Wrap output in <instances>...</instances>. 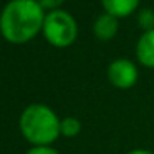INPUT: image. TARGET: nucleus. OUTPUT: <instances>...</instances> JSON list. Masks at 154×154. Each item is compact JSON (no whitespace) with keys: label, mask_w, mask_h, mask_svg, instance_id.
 <instances>
[{"label":"nucleus","mask_w":154,"mask_h":154,"mask_svg":"<svg viewBox=\"0 0 154 154\" xmlns=\"http://www.w3.org/2000/svg\"><path fill=\"white\" fill-rule=\"evenodd\" d=\"M118 30H119V18L113 17L106 12L101 14L93 22V35L98 40H103V42L111 40V38L116 37Z\"/></svg>","instance_id":"5"},{"label":"nucleus","mask_w":154,"mask_h":154,"mask_svg":"<svg viewBox=\"0 0 154 154\" xmlns=\"http://www.w3.org/2000/svg\"><path fill=\"white\" fill-rule=\"evenodd\" d=\"M126 154H154V152L149 151V149H133V151H129V152H126Z\"/></svg>","instance_id":"12"},{"label":"nucleus","mask_w":154,"mask_h":154,"mask_svg":"<svg viewBox=\"0 0 154 154\" xmlns=\"http://www.w3.org/2000/svg\"><path fill=\"white\" fill-rule=\"evenodd\" d=\"M136 22L143 32L154 30V10H151V8H141L137 12Z\"/></svg>","instance_id":"9"},{"label":"nucleus","mask_w":154,"mask_h":154,"mask_svg":"<svg viewBox=\"0 0 154 154\" xmlns=\"http://www.w3.org/2000/svg\"><path fill=\"white\" fill-rule=\"evenodd\" d=\"M25 154H58V151L51 146H32Z\"/></svg>","instance_id":"11"},{"label":"nucleus","mask_w":154,"mask_h":154,"mask_svg":"<svg viewBox=\"0 0 154 154\" xmlns=\"http://www.w3.org/2000/svg\"><path fill=\"white\" fill-rule=\"evenodd\" d=\"M45 17L37 0H10L0 12V35L10 43H27L42 33Z\"/></svg>","instance_id":"1"},{"label":"nucleus","mask_w":154,"mask_h":154,"mask_svg":"<svg viewBox=\"0 0 154 154\" xmlns=\"http://www.w3.org/2000/svg\"><path fill=\"white\" fill-rule=\"evenodd\" d=\"M136 57L143 66L154 68V30L143 32L137 38Z\"/></svg>","instance_id":"6"},{"label":"nucleus","mask_w":154,"mask_h":154,"mask_svg":"<svg viewBox=\"0 0 154 154\" xmlns=\"http://www.w3.org/2000/svg\"><path fill=\"white\" fill-rule=\"evenodd\" d=\"M60 133L65 137H76L81 133V121L75 116H66L61 119Z\"/></svg>","instance_id":"8"},{"label":"nucleus","mask_w":154,"mask_h":154,"mask_svg":"<svg viewBox=\"0 0 154 154\" xmlns=\"http://www.w3.org/2000/svg\"><path fill=\"white\" fill-rule=\"evenodd\" d=\"M60 124L57 113L43 103L28 104L18 118L22 136L32 146H51L61 136Z\"/></svg>","instance_id":"2"},{"label":"nucleus","mask_w":154,"mask_h":154,"mask_svg":"<svg viewBox=\"0 0 154 154\" xmlns=\"http://www.w3.org/2000/svg\"><path fill=\"white\" fill-rule=\"evenodd\" d=\"M137 66L128 58H116L108 66V80L114 88L129 90L137 81Z\"/></svg>","instance_id":"4"},{"label":"nucleus","mask_w":154,"mask_h":154,"mask_svg":"<svg viewBox=\"0 0 154 154\" xmlns=\"http://www.w3.org/2000/svg\"><path fill=\"white\" fill-rule=\"evenodd\" d=\"M101 4L106 14L116 18H124L137 10L139 0H101Z\"/></svg>","instance_id":"7"},{"label":"nucleus","mask_w":154,"mask_h":154,"mask_svg":"<svg viewBox=\"0 0 154 154\" xmlns=\"http://www.w3.org/2000/svg\"><path fill=\"white\" fill-rule=\"evenodd\" d=\"M42 33L51 47L68 48L78 37V23L70 12L60 8L47 14Z\"/></svg>","instance_id":"3"},{"label":"nucleus","mask_w":154,"mask_h":154,"mask_svg":"<svg viewBox=\"0 0 154 154\" xmlns=\"http://www.w3.org/2000/svg\"><path fill=\"white\" fill-rule=\"evenodd\" d=\"M40 7L43 8L45 12H55V10H60L61 5L65 4V0H37Z\"/></svg>","instance_id":"10"}]
</instances>
